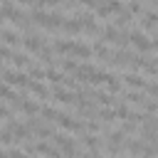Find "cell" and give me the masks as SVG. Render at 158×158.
<instances>
[{"mask_svg":"<svg viewBox=\"0 0 158 158\" xmlns=\"http://www.w3.org/2000/svg\"><path fill=\"white\" fill-rule=\"evenodd\" d=\"M30 20L35 22V25H40V27H47V30H59L62 25H64V12L62 10H57V12H44L42 7H32L30 10Z\"/></svg>","mask_w":158,"mask_h":158,"instance_id":"1","label":"cell"},{"mask_svg":"<svg viewBox=\"0 0 158 158\" xmlns=\"http://www.w3.org/2000/svg\"><path fill=\"white\" fill-rule=\"evenodd\" d=\"M2 81L7 84V86H17V89H27V84H30V74H25V72H12L7 64L2 67Z\"/></svg>","mask_w":158,"mask_h":158,"instance_id":"2","label":"cell"},{"mask_svg":"<svg viewBox=\"0 0 158 158\" xmlns=\"http://www.w3.org/2000/svg\"><path fill=\"white\" fill-rule=\"evenodd\" d=\"M49 141H52V143L64 153V158H74V156H77V143H74L67 133H54Z\"/></svg>","mask_w":158,"mask_h":158,"instance_id":"3","label":"cell"},{"mask_svg":"<svg viewBox=\"0 0 158 158\" xmlns=\"http://www.w3.org/2000/svg\"><path fill=\"white\" fill-rule=\"evenodd\" d=\"M22 47H25V52L40 54L47 44H44V37H42V35H37V32H27V35L22 37Z\"/></svg>","mask_w":158,"mask_h":158,"instance_id":"4","label":"cell"},{"mask_svg":"<svg viewBox=\"0 0 158 158\" xmlns=\"http://www.w3.org/2000/svg\"><path fill=\"white\" fill-rule=\"evenodd\" d=\"M131 44H133L138 52H148V49H153V44H151V40L146 37L143 30H131Z\"/></svg>","mask_w":158,"mask_h":158,"instance_id":"5","label":"cell"},{"mask_svg":"<svg viewBox=\"0 0 158 158\" xmlns=\"http://www.w3.org/2000/svg\"><path fill=\"white\" fill-rule=\"evenodd\" d=\"M69 54L77 57V59H89V57L94 54V47H89V44H84V42H72V44H69Z\"/></svg>","mask_w":158,"mask_h":158,"instance_id":"6","label":"cell"},{"mask_svg":"<svg viewBox=\"0 0 158 158\" xmlns=\"http://www.w3.org/2000/svg\"><path fill=\"white\" fill-rule=\"evenodd\" d=\"M52 99H54L57 104H64V106H74V104L79 101V94H69L67 89H54V91H52Z\"/></svg>","mask_w":158,"mask_h":158,"instance_id":"7","label":"cell"},{"mask_svg":"<svg viewBox=\"0 0 158 158\" xmlns=\"http://www.w3.org/2000/svg\"><path fill=\"white\" fill-rule=\"evenodd\" d=\"M27 89H30V91H32L35 96H40V99H49V96H52V91H49V89H47V86H44V84H42L40 79H30Z\"/></svg>","mask_w":158,"mask_h":158,"instance_id":"8","label":"cell"},{"mask_svg":"<svg viewBox=\"0 0 158 158\" xmlns=\"http://www.w3.org/2000/svg\"><path fill=\"white\" fill-rule=\"evenodd\" d=\"M81 141H84V146H86L91 153H99V148H101V138H99L96 133H91V131H84V133H81Z\"/></svg>","mask_w":158,"mask_h":158,"instance_id":"9","label":"cell"},{"mask_svg":"<svg viewBox=\"0 0 158 158\" xmlns=\"http://www.w3.org/2000/svg\"><path fill=\"white\" fill-rule=\"evenodd\" d=\"M62 30H64L67 35H79V32L84 30V25H81V20H79V17H67V20H64V25H62Z\"/></svg>","mask_w":158,"mask_h":158,"instance_id":"10","label":"cell"},{"mask_svg":"<svg viewBox=\"0 0 158 158\" xmlns=\"http://www.w3.org/2000/svg\"><path fill=\"white\" fill-rule=\"evenodd\" d=\"M123 81L131 86V89H146V79L141 77V74H136V72H128V74H123Z\"/></svg>","mask_w":158,"mask_h":158,"instance_id":"11","label":"cell"},{"mask_svg":"<svg viewBox=\"0 0 158 158\" xmlns=\"http://www.w3.org/2000/svg\"><path fill=\"white\" fill-rule=\"evenodd\" d=\"M158 25V12L156 10H146L143 12V20H141V30L146 32V30H153Z\"/></svg>","mask_w":158,"mask_h":158,"instance_id":"12","label":"cell"},{"mask_svg":"<svg viewBox=\"0 0 158 158\" xmlns=\"http://www.w3.org/2000/svg\"><path fill=\"white\" fill-rule=\"evenodd\" d=\"M0 35H2V44H7V47H12V44H20V42H22V37H20V35H15L7 25H2V32H0Z\"/></svg>","mask_w":158,"mask_h":158,"instance_id":"13","label":"cell"},{"mask_svg":"<svg viewBox=\"0 0 158 158\" xmlns=\"http://www.w3.org/2000/svg\"><path fill=\"white\" fill-rule=\"evenodd\" d=\"M44 79H47V81H52V84H64V79H67V72L47 67V72H44Z\"/></svg>","mask_w":158,"mask_h":158,"instance_id":"14","label":"cell"},{"mask_svg":"<svg viewBox=\"0 0 158 158\" xmlns=\"http://www.w3.org/2000/svg\"><path fill=\"white\" fill-rule=\"evenodd\" d=\"M40 104H35L32 99H22V104H20V111L22 114H27V116H40Z\"/></svg>","mask_w":158,"mask_h":158,"instance_id":"15","label":"cell"},{"mask_svg":"<svg viewBox=\"0 0 158 158\" xmlns=\"http://www.w3.org/2000/svg\"><path fill=\"white\" fill-rule=\"evenodd\" d=\"M131 17H133V12L126 7V10H121V12H116V17H114V25L116 27H126L128 22H131Z\"/></svg>","mask_w":158,"mask_h":158,"instance_id":"16","label":"cell"},{"mask_svg":"<svg viewBox=\"0 0 158 158\" xmlns=\"http://www.w3.org/2000/svg\"><path fill=\"white\" fill-rule=\"evenodd\" d=\"M40 116H44L47 121H54V123H57V121L62 118V111H57V109H52V106H42V109H40Z\"/></svg>","mask_w":158,"mask_h":158,"instance_id":"17","label":"cell"},{"mask_svg":"<svg viewBox=\"0 0 158 158\" xmlns=\"http://www.w3.org/2000/svg\"><path fill=\"white\" fill-rule=\"evenodd\" d=\"M148 96L146 94H141V91H126V104H138V106H143V101H146Z\"/></svg>","mask_w":158,"mask_h":158,"instance_id":"18","label":"cell"},{"mask_svg":"<svg viewBox=\"0 0 158 158\" xmlns=\"http://www.w3.org/2000/svg\"><path fill=\"white\" fill-rule=\"evenodd\" d=\"M126 148H128V153H133V156H143V151H146V143H141V141L131 138V141H126Z\"/></svg>","mask_w":158,"mask_h":158,"instance_id":"19","label":"cell"},{"mask_svg":"<svg viewBox=\"0 0 158 158\" xmlns=\"http://www.w3.org/2000/svg\"><path fill=\"white\" fill-rule=\"evenodd\" d=\"M104 86H106V91H111V94H121V91H123V86H121L118 77H114V74L109 77V81H106Z\"/></svg>","mask_w":158,"mask_h":158,"instance_id":"20","label":"cell"},{"mask_svg":"<svg viewBox=\"0 0 158 158\" xmlns=\"http://www.w3.org/2000/svg\"><path fill=\"white\" fill-rule=\"evenodd\" d=\"M44 72H47V69H42L40 64H32V62H30V67H27L30 79H44Z\"/></svg>","mask_w":158,"mask_h":158,"instance_id":"21","label":"cell"},{"mask_svg":"<svg viewBox=\"0 0 158 158\" xmlns=\"http://www.w3.org/2000/svg\"><path fill=\"white\" fill-rule=\"evenodd\" d=\"M99 118L106 121V123H111V121L118 118V114H116V109H99Z\"/></svg>","mask_w":158,"mask_h":158,"instance_id":"22","label":"cell"},{"mask_svg":"<svg viewBox=\"0 0 158 158\" xmlns=\"http://www.w3.org/2000/svg\"><path fill=\"white\" fill-rule=\"evenodd\" d=\"M59 64H62V72H67V74H74V72L79 69V62H74V59H69V57L62 59Z\"/></svg>","mask_w":158,"mask_h":158,"instance_id":"23","label":"cell"},{"mask_svg":"<svg viewBox=\"0 0 158 158\" xmlns=\"http://www.w3.org/2000/svg\"><path fill=\"white\" fill-rule=\"evenodd\" d=\"M114 109H116V114H118V118H121V121H126V118H128V116L133 114V111L128 109V104H116Z\"/></svg>","mask_w":158,"mask_h":158,"instance_id":"24","label":"cell"},{"mask_svg":"<svg viewBox=\"0 0 158 158\" xmlns=\"http://www.w3.org/2000/svg\"><path fill=\"white\" fill-rule=\"evenodd\" d=\"M143 109H146L148 114H158V101H153V99H146V101H143Z\"/></svg>","mask_w":158,"mask_h":158,"instance_id":"25","label":"cell"},{"mask_svg":"<svg viewBox=\"0 0 158 158\" xmlns=\"http://www.w3.org/2000/svg\"><path fill=\"white\" fill-rule=\"evenodd\" d=\"M146 94H148L151 99H156V96H158V81H148V84H146Z\"/></svg>","mask_w":158,"mask_h":158,"instance_id":"26","label":"cell"},{"mask_svg":"<svg viewBox=\"0 0 158 158\" xmlns=\"http://www.w3.org/2000/svg\"><path fill=\"white\" fill-rule=\"evenodd\" d=\"M136 123H138V121H133V118H126V121H123V126H121V128H123V131H126V133H133V131H136Z\"/></svg>","mask_w":158,"mask_h":158,"instance_id":"27","label":"cell"},{"mask_svg":"<svg viewBox=\"0 0 158 158\" xmlns=\"http://www.w3.org/2000/svg\"><path fill=\"white\" fill-rule=\"evenodd\" d=\"M128 10L136 15V12H143V5H141V0H131L128 2Z\"/></svg>","mask_w":158,"mask_h":158,"instance_id":"28","label":"cell"},{"mask_svg":"<svg viewBox=\"0 0 158 158\" xmlns=\"http://www.w3.org/2000/svg\"><path fill=\"white\" fill-rule=\"evenodd\" d=\"M7 151H10V148H7ZM10 158H30V156H27V151H20V148H17V151H10Z\"/></svg>","mask_w":158,"mask_h":158,"instance_id":"29","label":"cell"},{"mask_svg":"<svg viewBox=\"0 0 158 158\" xmlns=\"http://www.w3.org/2000/svg\"><path fill=\"white\" fill-rule=\"evenodd\" d=\"M81 158H101V156H99V153H91V151H89V153H84Z\"/></svg>","mask_w":158,"mask_h":158,"instance_id":"30","label":"cell"},{"mask_svg":"<svg viewBox=\"0 0 158 158\" xmlns=\"http://www.w3.org/2000/svg\"><path fill=\"white\" fill-rule=\"evenodd\" d=\"M151 44H153V49H158V35H153V40H151Z\"/></svg>","mask_w":158,"mask_h":158,"instance_id":"31","label":"cell"},{"mask_svg":"<svg viewBox=\"0 0 158 158\" xmlns=\"http://www.w3.org/2000/svg\"><path fill=\"white\" fill-rule=\"evenodd\" d=\"M35 0H17V5H32Z\"/></svg>","mask_w":158,"mask_h":158,"instance_id":"32","label":"cell"},{"mask_svg":"<svg viewBox=\"0 0 158 158\" xmlns=\"http://www.w3.org/2000/svg\"><path fill=\"white\" fill-rule=\"evenodd\" d=\"M151 2H153V5H158V0H151Z\"/></svg>","mask_w":158,"mask_h":158,"instance_id":"33","label":"cell"}]
</instances>
